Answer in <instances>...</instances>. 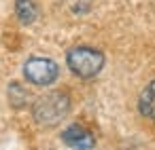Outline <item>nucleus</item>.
I'll return each instance as SVG.
<instances>
[{
  "label": "nucleus",
  "instance_id": "nucleus-4",
  "mask_svg": "<svg viewBox=\"0 0 155 150\" xmlns=\"http://www.w3.org/2000/svg\"><path fill=\"white\" fill-rule=\"evenodd\" d=\"M62 139H64L66 146H70V148H74V150H91L94 144H96L94 135H91L85 127H81V125H70V127L62 133Z\"/></svg>",
  "mask_w": 155,
  "mask_h": 150
},
{
  "label": "nucleus",
  "instance_id": "nucleus-2",
  "mask_svg": "<svg viewBox=\"0 0 155 150\" xmlns=\"http://www.w3.org/2000/svg\"><path fill=\"white\" fill-rule=\"evenodd\" d=\"M66 64L79 78H94L104 68V53L91 47H74L68 51Z\"/></svg>",
  "mask_w": 155,
  "mask_h": 150
},
{
  "label": "nucleus",
  "instance_id": "nucleus-5",
  "mask_svg": "<svg viewBox=\"0 0 155 150\" xmlns=\"http://www.w3.org/2000/svg\"><path fill=\"white\" fill-rule=\"evenodd\" d=\"M138 110L147 118L155 120V80H151L138 97Z\"/></svg>",
  "mask_w": 155,
  "mask_h": 150
},
{
  "label": "nucleus",
  "instance_id": "nucleus-3",
  "mask_svg": "<svg viewBox=\"0 0 155 150\" xmlns=\"http://www.w3.org/2000/svg\"><path fill=\"white\" fill-rule=\"evenodd\" d=\"M58 64L49 57H30L24 66V76L38 87H47L58 78Z\"/></svg>",
  "mask_w": 155,
  "mask_h": 150
},
{
  "label": "nucleus",
  "instance_id": "nucleus-6",
  "mask_svg": "<svg viewBox=\"0 0 155 150\" xmlns=\"http://www.w3.org/2000/svg\"><path fill=\"white\" fill-rule=\"evenodd\" d=\"M15 13H17V19L24 26H30L38 17V7H36L34 0H17L15 2Z\"/></svg>",
  "mask_w": 155,
  "mask_h": 150
},
{
  "label": "nucleus",
  "instance_id": "nucleus-1",
  "mask_svg": "<svg viewBox=\"0 0 155 150\" xmlns=\"http://www.w3.org/2000/svg\"><path fill=\"white\" fill-rule=\"evenodd\" d=\"M70 110V97L64 91H53V93H45L41 95L34 106H32V116L38 125L43 127H53L60 120L66 118Z\"/></svg>",
  "mask_w": 155,
  "mask_h": 150
},
{
  "label": "nucleus",
  "instance_id": "nucleus-7",
  "mask_svg": "<svg viewBox=\"0 0 155 150\" xmlns=\"http://www.w3.org/2000/svg\"><path fill=\"white\" fill-rule=\"evenodd\" d=\"M9 102H11L13 108H24L26 102H28V91H26V87L19 85V83H11V85H9Z\"/></svg>",
  "mask_w": 155,
  "mask_h": 150
}]
</instances>
